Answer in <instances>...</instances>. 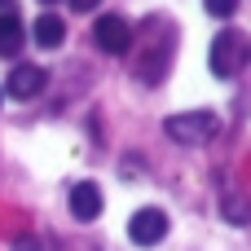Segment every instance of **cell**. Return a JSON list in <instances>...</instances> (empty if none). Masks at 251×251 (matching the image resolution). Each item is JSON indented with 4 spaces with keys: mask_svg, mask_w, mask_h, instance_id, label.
<instances>
[{
    "mask_svg": "<svg viewBox=\"0 0 251 251\" xmlns=\"http://www.w3.org/2000/svg\"><path fill=\"white\" fill-rule=\"evenodd\" d=\"M247 62H251V35L238 31V26H225V31L212 40V49H207V66H212V75H221V79H234Z\"/></svg>",
    "mask_w": 251,
    "mask_h": 251,
    "instance_id": "1",
    "label": "cell"
},
{
    "mask_svg": "<svg viewBox=\"0 0 251 251\" xmlns=\"http://www.w3.org/2000/svg\"><path fill=\"white\" fill-rule=\"evenodd\" d=\"M163 128H168V137L176 146H203V141L216 137L221 119H216V110H185V115H172Z\"/></svg>",
    "mask_w": 251,
    "mask_h": 251,
    "instance_id": "2",
    "label": "cell"
},
{
    "mask_svg": "<svg viewBox=\"0 0 251 251\" xmlns=\"http://www.w3.org/2000/svg\"><path fill=\"white\" fill-rule=\"evenodd\" d=\"M168 212L163 207H141V212H132V221H128V238L137 243V247H154V243H163L168 238Z\"/></svg>",
    "mask_w": 251,
    "mask_h": 251,
    "instance_id": "3",
    "label": "cell"
},
{
    "mask_svg": "<svg viewBox=\"0 0 251 251\" xmlns=\"http://www.w3.org/2000/svg\"><path fill=\"white\" fill-rule=\"evenodd\" d=\"M93 40H97V49H106V53H128V49H132V26H128L119 13H101V18L93 22Z\"/></svg>",
    "mask_w": 251,
    "mask_h": 251,
    "instance_id": "4",
    "label": "cell"
},
{
    "mask_svg": "<svg viewBox=\"0 0 251 251\" xmlns=\"http://www.w3.org/2000/svg\"><path fill=\"white\" fill-rule=\"evenodd\" d=\"M44 84H49V79H44V71H40L35 62H18V66L9 71V79H4V93H9L13 101H31Z\"/></svg>",
    "mask_w": 251,
    "mask_h": 251,
    "instance_id": "5",
    "label": "cell"
},
{
    "mask_svg": "<svg viewBox=\"0 0 251 251\" xmlns=\"http://www.w3.org/2000/svg\"><path fill=\"white\" fill-rule=\"evenodd\" d=\"M71 216H75V221H97V216H101V190H97L93 181L71 185Z\"/></svg>",
    "mask_w": 251,
    "mask_h": 251,
    "instance_id": "6",
    "label": "cell"
},
{
    "mask_svg": "<svg viewBox=\"0 0 251 251\" xmlns=\"http://www.w3.org/2000/svg\"><path fill=\"white\" fill-rule=\"evenodd\" d=\"M31 35H35V44H40V49H57V44L66 40V26H62V18H57V13H40Z\"/></svg>",
    "mask_w": 251,
    "mask_h": 251,
    "instance_id": "7",
    "label": "cell"
},
{
    "mask_svg": "<svg viewBox=\"0 0 251 251\" xmlns=\"http://www.w3.org/2000/svg\"><path fill=\"white\" fill-rule=\"evenodd\" d=\"M22 40H26L22 18H18V13H13V18H0V57H13V53L22 49Z\"/></svg>",
    "mask_w": 251,
    "mask_h": 251,
    "instance_id": "8",
    "label": "cell"
},
{
    "mask_svg": "<svg viewBox=\"0 0 251 251\" xmlns=\"http://www.w3.org/2000/svg\"><path fill=\"white\" fill-rule=\"evenodd\" d=\"M221 216H225L229 225H251V203H247V194L229 190V194L221 199Z\"/></svg>",
    "mask_w": 251,
    "mask_h": 251,
    "instance_id": "9",
    "label": "cell"
},
{
    "mask_svg": "<svg viewBox=\"0 0 251 251\" xmlns=\"http://www.w3.org/2000/svg\"><path fill=\"white\" fill-rule=\"evenodd\" d=\"M203 9H207L212 18H221V22H225V18H234V13H238V0H203Z\"/></svg>",
    "mask_w": 251,
    "mask_h": 251,
    "instance_id": "10",
    "label": "cell"
},
{
    "mask_svg": "<svg viewBox=\"0 0 251 251\" xmlns=\"http://www.w3.org/2000/svg\"><path fill=\"white\" fill-rule=\"evenodd\" d=\"M66 4H71V9H75V13H93V9H97V4H101V0H66Z\"/></svg>",
    "mask_w": 251,
    "mask_h": 251,
    "instance_id": "11",
    "label": "cell"
},
{
    "mask_svg": "<svg viewBox=\"0 0 251 251\" xmlns=\"http://www.w3.org/2000/svg\"><path fill=\"white\" fill-rule=\"evenodd\" d=\"M18 13V0H0V18H13Z\"/></svg>",
    "mask_w": 251,
    "mask_h": 251,
    "instance_id": "12",
    "label": "cell"
},
{
    "mask_svg": "<svg viewBox=\"0 0 251 251\" xmlns=\"http://www.w3.org/2000/svg\"><path fill=\"white\" fill-rule=\"evenodd\" d=\"M13 251H35V243H31V238H18V243H13Z\"/></svg>",
    "mask_w": 251,
    "mask_h": 251,
    "instance_id": "13",
    "label": "cell"
},
{
    "mask_svg": "<svg viewBox=\"0 0 251 251\" xmlns=\"http://www.w3.org/2000/svg\"><path fill=\"white\" fill-rule=\"evenodd\" d=\"M44 4H53V0H44Z\"/></svg>",
    "mask_w": 251,
    "mask_h": 251,
    "instance_id": "14",
    "label": "cell"
}]
</instances>
